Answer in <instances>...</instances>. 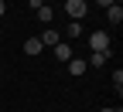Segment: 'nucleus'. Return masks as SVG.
<instances>
[{
    "mask_svg": "<svg viewBox=\"0 0 123 112\" xmlns=\"http://www.w3.org/2000/svg\"><path fill=\"white\" fill-rule=\"evenodd\" d=\"M65 14H68V21H82L89 14V4H82V0H65Z\"/></svg>",
    "mask_w": 123,
    "mask_h": 112,
    "instance_id": "obj_1",
    "label": "nucleus"
},
{
    "mask_svg": "<svg viewBox=\"0 0 123 112\" xmlns=\"http://www.w3.org/2000/svg\"><path fill=\"white\" fill-rule=\"evenodd\" d=\"M89 48L92 51H106V48H110V34H106V31H92L89 34Z\"/></svg>",
    "mask_w": 123,
    "mask_h": 112,
    "instance_id": "obj_2",
    "label": "nucleus"
},
{
    "mask_svg": "<svg viewBox=\"0 0 123 112\" xmlns=\"http://www.w3.org/2000/svg\"><path fill=\"white\" fill-rule=\"evenodd\" d=\"M110 58H113V48H106V51H92L86 65H92V68H99V65H106V61H110Z\"/></svg>",
    "mask_w": 123,
    "mask_h": 112,
    "instance_id": "obj_3",
    "label": "nucleus"
},
{
    "mask_svg": "<svg viewBox=\"0 0 123 112\" xmlns=\"http://www.w3.org/2000/svg\"><path fill=\"white\" fill-rule=\"evenodd\" d=\"M86 68H89V65H86V58H68V75H72V78L86 75Z\"/></svg>",
    "mask_w": 123,
    "mask_h": 112,
    "instance_id": "obj_4",
    "label": "nucleus"
},
{
    "mask_svg": "<svg viewBox=\"0 0 123 112\" xmlns=\"http://www.w3.org/2000/svg\"><path fill=\"white\" fill-rule=\"evenodd\" d=\"M106 21H110L113 27H116V24H123V7H120V4H113V7H106Z\"/></svg>",
    "mask_w": 123,
    "mask_h": 112,
    "instance_id": "obj_5",
    "label": "nucleus"
},
{
    "mask_svg": "<svg viewBox=\"0 0 123 112\" xmlns=\"http://www.w3.org/2000/svg\"><path fill=\"white\" fill-rule=\"evenodd\" d=\"M55 58H58V61H68V58H72V44H68V41H58V44H55Z\"/></svg>",
    "mask_w": 123,
    "mask_h": 112,
    "instance_id": "obj_6",
    "label": "nucleus"
},
{
    "mask_svg": "<svg viewBox=\"0 0 123 112\" xmlns=\"http://www.w3.org/2000/svg\"><path fill=\"white\" fill-rule=\"evenodd\" d=\"M38 41H41L44 48H55V44H58L62 37H58V31H41V37H38Z\"/></svg>",
    "mask_w": 123,
    "mask_h": 112,
    "instance_id": "obj_7",
    "label": "nucleus"
},
{
    "mask_svg": "<svg viewBox=\"0 0 123 112\" xmlns=\"http://www.w3.org/2000/svg\"><path fill=\"white\" fill-rule=\"evenodd\" d=\"M51 17H55V10H51L48 4H41V7H38V21H41V24H51Z\"/></svg>",
    "mask_w": 123,
    "mask_h": 112,
    "instance_id": "obj_8",
    "label": "nucleus"
},
{
    "mask_svg": "<svg viewBox=\"0 0 123 112\" xmlns=\"http://www.w3.org/2000/svg\"><path fill=\"white\" fill-rule=\"evenodd\" d=\"M41 48H44V44H41L38 37H31V41H24V51H27L31 58H34V54H41Z\"/></svg>",
    "mask_w": 123,
    "mask_h": 112,
    "instance_id": "obj_9",
    "label": "nucleus"
},
{
    "mask_svg": "<svg viewBox=\"0 0 123 112\" xmlns=\"http://www.w3.org/2000/svg\"><path fill=\"white\" fill-rule=\"evenodd\" d=\"M65 34H68V37H79V34H82V21H68Z\"/></svg>",
    "mask_w": 123,
    "mask_h": 112,
    "instance_id": "obj_10",
    "label": "nucleus"
},
{
    "mask_svg": "<svg viewBox=\"0 0 123 112\" xmlns=\"http://www.w3.org/2000/svg\"><path fill=\"white\" fill-rule=\"evenodd\" d=\"M113 88L123 92V71H120V68H116V75H113Z\"/></svg>",
    "mask_w": 123,
    "mask_h": 112,
    "instance_id": "obj_11",
    "label": "nucleus"
},
{
    "mask_svg": "<svg viewBox=\"0 0 123 112\" xmlns=\"http://www.w3.org/2000/svg\"><path fill=\"white\" fill-rule=\"evenodd\" d=\"M96 4H103V7H113V4H116V0H96Z\"/></svg>",
    "mask_w": 123,
    "mask_h": 112,
    "instance_id": "obj_12",
    "label": "nucleus"
},
{
    "mask_svg": "<svg viewBox=\"0 0 123 112\" xmlns=\"http://www.w3.org/2000/svg\"><path fill=\"white\" fill-rule=\"evenodd\" d=\"M4 14H7V4H4V0H0V17H4Z\"/></svg>",
    "mask_w": 123,
    "mask_h": 112,
    "instance_id": "obj_13",
    "label": "nucleus"
},
{
    "mask_svg": "<svg viewBox=\"0 0 123 112\" xmlns=\"http://www.w3.org/2000/svg\"><path fill=\"white\" fill-rule=\"evenodd\" d=\"M99 112H120V109H99Z\"/></svg>",
    "mask_w": 123,
    "mask_h": 112,
    "instance_id": "obj_14",
    "label": "nucleus"
}]
</instances>
